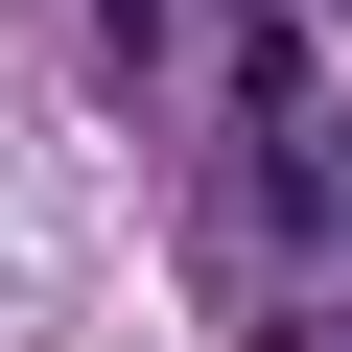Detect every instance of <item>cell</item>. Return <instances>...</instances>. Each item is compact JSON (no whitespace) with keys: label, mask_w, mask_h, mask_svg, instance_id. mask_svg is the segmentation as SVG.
I'll use <instances>...</instances> for the list:
<instances>
[]
</instances>
